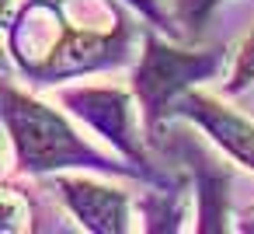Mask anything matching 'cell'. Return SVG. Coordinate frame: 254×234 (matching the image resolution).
I'll list each match as a JSON object with an SVG mask.
<instances>
[{
	"mask_svg": "<svg viewBox=\"0 0 254 234\" xmlns=\"http://www.w3.org/2000/svg\"><path fill=\"white\" fill-rule=\"evenodd\" d=\"M216 70H219V53H185L160 42L157 35H146L139 67L132 74V91L146 126H160L164 116L178 105V98L191 84L209 81Z\"/></svg>",
	"mask_w": 254,
	"mask_h": 234,
	"instance_id": "cell-3",
	"label": "cell"
},
{
	"mask_svg": "<svg viewBox=\"0 0 254 234\" xmlns=\"http://www.w3.org/2000/svg\"><path fill=\"white\" fill-rule=\"evenodd\" d=\"M219 4L223 0H174V21L185 25L188 32H198Z\"/></svg>",
	"mask_w": 254,
	"mask_h": 234,
	"instance_id": "cell-7",
	"label": "cell"
},
{
	"mask_svg": "<svg viewBox=\"0 0 254 234\" xmlns=\"http://www.w3.org/2000/svg\"><path fill=\"white\" fill-rule=\"evenodd\" d=\"M126 4H132L143 18H150L153 25H160V28H171V14L160 7V0H126Z\"/></svg>",
	"mask_w": 254,
	"mask_h": 234,
	"instance_id": "cell-9",
	"label": "cell"
},
{
	"mask_svg": "<svg viewBox=\"0 0 254 234\" xmlns=\"http://www.w3.org/2000/svg\"><path fill=\"white\" fill-rule=\"evenodd\" d=\"M7 46L21 70L42 84L122 67L132 21L112 0H25L7 21Z\"/></svg>",
	"mask_w": 254,
	"mask_h": 234,
	"instance_id": "cell-1",
	"label": "cell"
},
{
	"mask_svg": "<svg viewBox=\"0 0 254 234\" xmlns=\"http://www.w3.org/2000/svg\"><path fill=\"white\" fill-rule=\"evenodd\" d=\"M60 102L84 119L94 133H101V140H108L119 154L143 161V143H139V126H136V112L132 102L122 88H105V84H77V88H63Z\"/></svg>",
	"mask_w": 254,
	"mask_h": 234,
	"instance_id": "cell-4",
	"label": "cell"
},
{
	"mask_svg": "<svg viewBox=\"0 0 254 234\" xmlns=\"http://www.w3.org/2000/svg\"><path fill=\"white\" fill-rule=\"evenodd\" d=\"M4 122H7L11 147L18 154V164L25 171L42 175V171H63V168H98V171L119 168V164H108V157L98 154L84 136H77L56 109L35 102L14 84L4 88Z\"/></svg>",
	"mask_w": 254,
	"mask_h": 234,
	"instance_id": "cell-2",
	"label": "cell"
},
{
	"mask_svg": "<svg viewBox=\"0 0 254 234\" xmlns=\"http://www.w3.org/2000/svg\"><path fill=\"white\" fill-rule=\"evenodd\" d=\"M174 109H178V116L191 119L195 126H202L212 136V143L219 150H226L237 164L254 171V122L251 119H244L233 109H226L219 98H212L205 91H185Z\"/></svg>",
	"mask_w": 254,
	"mask_h": 234,
	"instance_id": "cell-6",
	"label": "cell"
},
{
	"mask_svg": "<svg viewBox=\"0 0 254 234\" xmlns=\"http://www.w3.org/2000/svg\"><path fill=\"white\" fill-rule=\"evenodd\" d=\"M240 231H254V210H247V213H244V224H240Z\"/></svg>",
	"mask_w": 254,
	"mask_h": 234,
	"instance_id": "cell-10",
	"label": "cell"
},
{
	"mask_svg": "<svg viewBox=\"0 0 254 234\" xmlns=\"http://www.w3.org/2000/svg\"><path fill=\"white\" fill-rule=\"evenodd\" d=\"M247 84H254V32L240 42V49H237V56H233V70H230L226 91H240V88H247Z\"/></svg>",
	"mask_w": 254,
	"mask_h": 234,
	"instance_id": "cell-8",
	"label": "cell"
},
{
	"mask_svg": "<svg viewBox=\"0 0 254 234\" xmlns=\"http://www.w3.org/2000/svg\"><path fill=\"white\" fill-rule=\"evenodd\" d=\"M60 203L80 220V227L98 234L129 231V196L122 189L101 185L87 175H56L53 182Z\"/></svg>",
	"mask_w": 254,
	"mask_h": 234,
	"instance_id": "cell-5",
	"label": "cell"
}]
</instances>
